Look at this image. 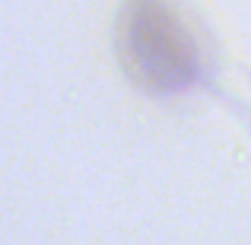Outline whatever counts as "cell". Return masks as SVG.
Listing matches in <instances>:
<instances>
[{
	"label": "cell",
	"mask_w": 251,
	"mask_h": 245,
	"mask_svg": "<svg viewBox=\"0 0 251 245\" xmlns=\"http://www.w3.org/2000/svg\"><path fill=\"white\" fill-rule=\"evenodd\" d=\"M121 74L156 99L191 92L203 80V48L175 0H124L115 16Z\"/></svg>",
	"instance_id": "1"
}]
</instances>
